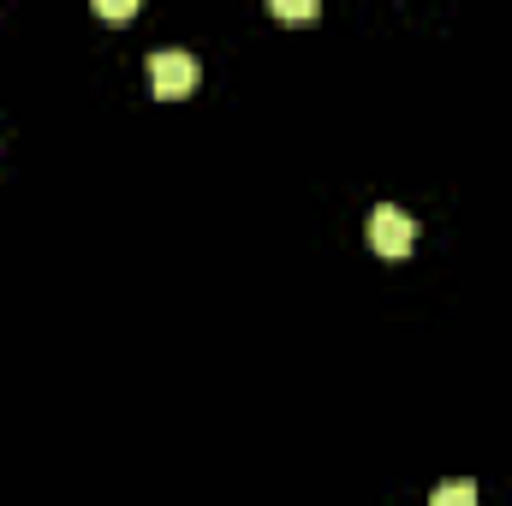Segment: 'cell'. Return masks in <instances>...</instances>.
Returning <instances> with one entry per match:
<instances>
[{
	"instance_id": "4",
	"label": "cell",
	"mask_w": 512,
	"mask_h": 506,
	"mask_svg": "<svg viewBox=\"0 0 512 506\" xmlns=\"http://www.w3.org/2000/svg\"><path fill=\"white\" fill-rule=\"evenodd\" d=\"M96 18H114V24H126V18H137V6H131V0H96Z\"/></svg>"
},
{
	"instance_id": "2",
	"label": "cell",
	"mask_w": 512,
	"mask_h": 506,
	"mask_svg": "<svg viewBox=\"0 0 512 506\" xmlns=\"http://www.w3.org/2000/svg\"><path fill=\"white\" fill-rule=\"evenodd\" d=\"M370 245H376L382 256H411V245H417V221H411L405 209L382 203V209L370 215Z\"/></svg>"
},
{
	"instance_id": "5",
	"label": "cell",
	"mask_w": 512,
	"mask_h": 506,
	"mask_svg": "<svg viewBox=\"0 0 512 506\" xmlns=\"http://www.w3.org/2000/svg\"><path fill=\"white\" fill-rule=\"evenodd\" d=\"M274 18H316V0H274Z\"/></svg>"
},
{
	"instance_id": "3",
	"label": "cell",
	"mask_w": 512,
	"mask_h": 506,
	"mask_svg": "<svg viewBox=\"0 0 512 506\" xmlns=\"http://www.w3.org/2000/svg\"><path fill=\"white\" fill-rule=\"evenodd\" d=\"M429 506H477V483H441Z\"/></svg>"
},
{
	"instance_id": "1",
	"label": "cell",
	"mask_w": 512,
	"mask_h": 506,
	"mask_svg": "<svg viewBox=\"0 0 512 506\" xmlns=\"http://www.w3.org/2000/svg\"><path fill=\"white\" fill-rule=\"evenodd\" d=\"M149 84H155V96L179 102V96L197 90V60H191L185 48H155V54H149Z\"/></svg>"
}]
</instances>
